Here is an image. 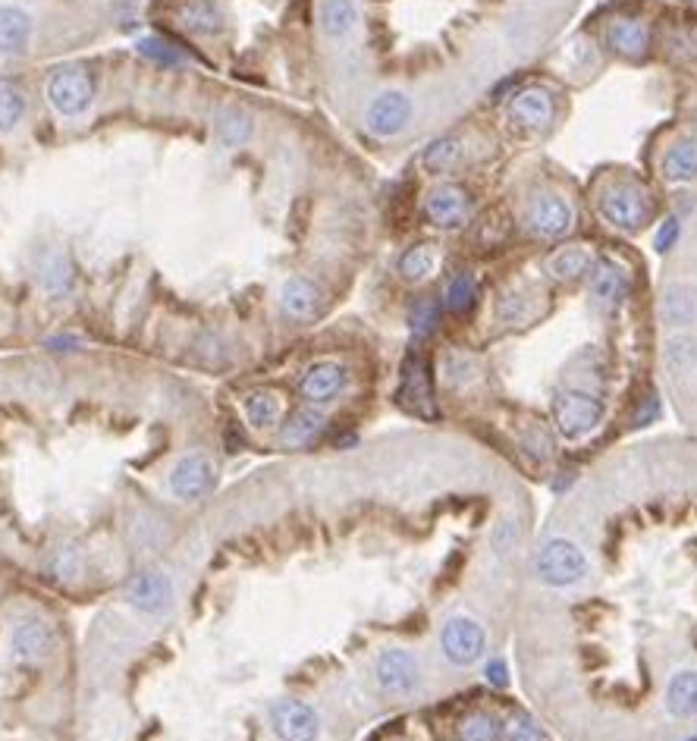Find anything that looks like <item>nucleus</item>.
<instances>
[{
  "label": "nucleus",
  "mask_w": 697,
  "mask_h": 741,
  "mask_svg": "<svg viewBox=\"0 0 697 741\" xmlns=\"http://www.w3.org/2000/svg\"><path fill=\"white\" fill-rule=\"evenodd\" d=\"M597 208H600L603 220L610 223V227L622 230V233L641 230L657 211L650 192L644 186L632 183V179H616V183L603 186L600 195H597Z\"/></svg>",
  "instance_id": "f257e3e1"
},
{
  "label": "nucleus",
  "mask_w": 697,
  "mask_h": 741,
  "mask_svg": "<svg viewBox=\"0 0 697 741\" xmlns=\"http://www.w3.org/2000/svg\"><path fill=\"white\" fill-rule=\"evenodd\" d=\"M534 572L547 588H575L588 578V556L569 537H547L537 550Z\"/></svg>",
  "instance_id": "f03ea898"
},
{
  "label": "nucleus",
  "mask_w": 697,
  "mask_h": 741,
  "mask_svg": "<svg viewBox=\"0 0 697 741\" xmlns=\"http://www.w3.org/2000/svg\"><path fill=\"white\" fill-rule=\"evenodd\" d=\"M606 415V406L597 393H591L588 387H569L559 390L553 399V421L559 434L566 440H584L591 437L600 421Z\"/></svg>",
  "instance_id": "7ed1b4c3"
},
{
  "label": "nucleus",
  "mask_w": 697,
  "mask_h": 741,
  "mask_svg": "<svg viewBox=\"0 0 697 741\" xmlns=\"http://www.w3.org/2000/svg\"><path fill=\"white\" fill-rule=\"evenodd\" d=\"M98 82L92 70L85 66H60V70L44 85V98L60 117H82L95 104Z\"/></svg>",
  "instance_id": "20e7f679"
},
{
  "label": "nucleus",
  "mask_w": 697,
  "mask_h": 741,
  "mask_svg": "<svg viewBox=\"0 0 697 741\" xmlns=\"http://www.w3.org/2000/svg\"><path fill=\"white\" fill-rule=\"evenodd\" d=\"M374 682L380 694L406 701L421 688V660L409 647H384L374 660Z\"/></svg>",
  "instance_id": "39448f33"
},
{
  "label": "nucleus",
  "mask_w": 697,
  "mask_h": 741,
  "mask_svg": "<svg viewBox=\"0 0 697 741\" xmlns=\"http://www.w3.org/2000/svg\"><path fill=\"white\" fill-rule=\"evenodd\" d=\"M440 650L449 666L456 669H465V666H475L484 650H487V632L484 625L468 616V613H456L449 616L440 628Z\"/></svg>",
  "instance_id": "423d86ee"
},
{
  "label": "nucleus",
  "mask_w": 697,
  "mask_h": 741,
  "mask_svg": "<svg viewBox=\"0 0 697 741\" xmlns=\"http://www.w3.org/2000/svg\"><path fill=\"white\" fill-rule=\"evenodd\" d=\"M399 406L412 412L415 418L434 421L437 418V399H434V380H431V368H427V358L412 349L402 362V374H399V390H396Z\"/></svg>",
  "instance_id": "0eeeda50"
},
{
  "label": "nucleus",
  "mask_w": 697,
  "mask_h": 741,
  "mask_svg": "<svg viewBox=\"0 0 697 741\" xmlns=\"http://www.w3.org/2000/svg\"><path fill=\"white\" fill-rule=\"evenodd\" d=\"M362 120H365V129L374 139H396L412 126L415 101H412V95L399 92V88H387V92H377L368 101Z\"/></svg>",
  "instance_id": "6e6552de"
},
{
  "label": "nucleus",
  "mask_w": 697,
  "mask_h": 741,
  "mask_svg": "<svg viewBox=\"0 0 697 741\" xmlns=\"http://www.w3.org/2000/svg\"><path fill=\"white\" fill-rule=\"evenodd\" d=\"M525 223L534 236L541 239H562L575 223V211L562 195L556 192H537L525 205Z\"/></svg>",
  "instance_id": "1a4fd4ad"
},
{
  "label": "nucleus",
  "mask_w": 697,
  "mask_h": 741,
  "mask_svg": "<svg viewBox=\"0 0 697 741\" xmlns=\"http://www.w3.org/2000/svg\"><path fill=\"white\" fill-rule=\"evenodd\" d=\"M214 481H217V468L205 453H186L170 468V490L186 503L208 497L214 490Z\"/></svg>",
  "instance_id": "9d476101"
},
{
  "label": "nucleus",
  "mask_w": 697,
  "mask_h": 741,
  "mask_svg": "<svg viewBox=\"0 0 697 741\" xmlns=\"http://www.w3.org/2000/svg\"><path fill=\"white\" fill-rule=\"evenodd\" d=\"M271 726L280 735V741H318L321 738L318 710L299 698H280L271 707Z\"/></svg>",
  "instance_id": "9b49d317"
},
{
  "label": "nucleus",
  "mask_w": 697,
  "mask_h": 741,
  "mask_svg": "<svg viewBox=\"0 0 697 741\" xmlns=\"http://www.w3.org/2000/svg\"><path fill=\"white\" fill-rule=\"evenodd\" d=\"M126 603L132 610H139L145 616H161L173 606V581L157 572V569H145L136 572L126 581Z\"/></svg>",
  "instance_id": "f8f14e48"
},
{
  "label": "nucleus",
  "mask_w": 697,
  "mask_h": 741,
  "mask_svg": "<svg viewBox=\"0 0 697 741\" xmlns=\"http://www.w3.org/2000/svg\"><path fill=\"white\" fill-rule=\"evenodd\" d=\"M349 387V368L340 362H318L311 365L299 380V396L308 406H327Z\"/></svg>",
  "instance_id": "ddd939ff"
},
{
  "label": "nucleus",
  "mask_w": 697,
  "mask_h": 741,
  "mask_svg": "<svg viewBox=\"0 0 697 741\" xmlns=\"http://www.w3.org/2000/svg\"><path fill=\"white\" fill-rule=\"evenodd\" d=\"M35 41V16L16 4H0V60L22 57Z\"/></svg>",
  "instance_id": "4468645a"
},
{
  "label": "nucleus",
  "mask_w": 697,
  "mask_h": 741,
  "mask_svg": "<svg viewBox=\"0 0 697 741\" xmlns=\"http://www.w3.org/2000/svg\"><path fill=\"white\" fill-rule=\"evenodd\" d=\"M424 214H427V220L434 223V227L456 230V227H462V223L468 220V214H471V198H468L465 189L443 183V186L431 189V195H427Z\"/></svg>",
  "instance_id": "2eb2a0df"
},
{
  "label": "nucleus",
  "mask_w": 697,
  "mask_h": 741,
  "mask_svg": "<svg viewBox=\"0 0 697 741\" xmlns=\"http://www.w3.org/2000/svg\"><path fill=\"white\" fill-rule=\"evenodd\" d=\"M628 293V274L625 267L610 258V255H600L591 267V299L600 311H613L622 296Z\"/></svg>",
  "instance_id": "dca6fc26"
},
{
  "label": "nucleus",
  "mask_w": 697,
  "mask_h": 741,
  "mask_svg": "<svg viewBox=\"0 0 697 741\" xmlns=\"http://www.w3.org/2000/svg\"><path fill=\"white\" fill-rule=\"evenodd\" d=\"M556 117V101L547 88H525L509 104V120L522 129L544 132Z\"/></svg>",
  "instance_id": "f3484780"
},
{
  "label": "nucleus",
  "mask_w": 697,
  "mask_h": 741,
  "mask_svg": "<svg viewBox=\"0 0 697 741\" xmlns=\"http://www.w3.org/2000/svg\"><path fill=\"white\" fill-rule=\"evenodd\" d=\"M54 635L44 619H22L10 635V654L19 663H41L51 654Z\"/></svg>",
  "instance_id": "a211bd4d"
},
{
  "label": "nucleus",
  "mask_w": 697,
  "mask_h": 741,
  "mask_svg": "<svg viewBox=\"0 0 697 741\" xmlns=\"http://www.w3.org/2000/svg\"><path fill=\"white\" fill-rule=\"evenodd\" d=\"M321 305H324L321 286L314 280H308V277L296 274V277H289L280 286V308H283L286 318H292V321H311L314 314L321 311Z\"/></svg>",
  "instance_id": "6ab92c4d"
},
{
  "label": "nucleus",
  "mask_w": 697,
  "mask_h": 741,
  "mask_svg": "<svg viewBox=\"0 0 697 741\" xmlns=\"http://www.w3.org/2000/svg\"><path fill=\"white\" fill-rule=\"evenodd\" d=\"M35 277H38V286L48 293L51 299H63L73 293V283H76V271H73V261L63 249H51L44 252L41 261L35 264Z\"/></svg>",
  "instance_id": "aec40b11"
},
{
  "label": "nucleus",
  "mask_w": 697,
  "mask_h": 741,
  "mask_svg": "<svg viewBox=\"0 0 697 741\" xmlns=\"http://www.w3.org/2000/svg\"><path fill=\"white\" fill-rule=\"evenodd\" d=\"M660 318L666 327H676V330L697 324V286L669 283L660 296Z\"/></svg>",
  "instance_id": "412c9836"
},
{
  "label": "nucleus",
  "mask_w": 697,
  "mask_h": 741,
  "mask_svg": "<svg viewBox=\"0 0 697 741\" xmlns=\"http://www.w3.org/2000/svg\"><path fill=\"white\" fill-rule=\"evenodd\" d=\"M666 713L672 720H694L697 716V669H679L666 682Z\"/></svg>",
  "instance_id": "4be33fe9"
},
{
  "label": "nucleus",
  "mask_w": 697,
  "mask_h": 741,
  "mask_svg": "<svg viewBox=\"0 0 697 741\" xmlns=\"http://www.w3.org/2000/svg\"><path fill=\"white\" fill-rule=\"evenodd\" d=\"M362 13L355 0H321V32L330 41H346L355 35Z\"/></svg>",
  "instance_id": "5701e85b"
},
{
  "label": "nucleus",
  "mask_w": 697,
  "mask_h": 741,
  "mask_svg": "<svg viewBox=\"0 0 697 741\" xmlns=\"http://www.w3.org/2000/svg\"><path fill=\"white\" fill-rule=\"evenodd\" d=\"M606 41H610V48L628 60H638L647 54V44H650V32L644 22L638 19H616L606 26Z\"/></svg>",
  "instance_id": "b1692460"
},
{
  "label": "nucleus",
  "mask_w": 697,
  "mask_h": 741,
  "mask_svg": "<svg viewBox=\"0 0 697 741\" xmlns=\"http://www.w3.org/2000/svg\"><path fill=\"white\" fill-rule=\"evenodd\" d=\"M324 424L327 421H324V415L318 409H299V412H292L283 421V428H280V443L286 449H302V446H308V443H314V440L321 437Z\"/></svg>",
  "instance_id": "393cba45"
},
{
  "label": "nucleus",
  "mask_w": 697,
  "mask_h": 741,
  "mask_svg": "<svg viewBox=\"0 0 697 741\" xmlns=\"http://www.w3.org/2000/svg\"><path fill=\"white\" fill-rule=\"evenodd\" d=\"M242 412L255 431H271L283 415V402L274 390H252L242 402Z\"/></svg>",
  "instance_id": "a878e982"
},
{
  "label": "nucleus",
  "mask_w": 697,
  "mask_h": 741,
  "mask_svg": "<svg viewBox=\"0 0 697 741\" xmlns=\"http://www.w3.org/2000/svg\"><path fill=\"white\" fill-rule=\"evenodd\" d=\"M663 176L672 179V183H691V179H697V142L694 139L676 142L663 154Z\"/></svg>",
  "instance_id": "bb28decb"
},
{
  "label": "nucleus",
  "mask_w": 697,
  "mask_h": 741,
  "mask_svg": "<svg viewBox=\"0 0 697 741\" xmlns=\"http://www.w3.org/2000/svg\"><path fill=\"white\" fill-rule=\"evenodd\" d=\"M179 19L192 35H217L223 29V13L214 0H189V4L179 10Z\"/></svg>",
  "instance_id": "cd10ccee"
},
{
  "label": "nucleus",
  "mask_w": 697,
  "mask_h": 741,
  "mask_svg": "<svg viewBox=\"0 0 697 741\" xmlns=\"http://www.w3.org/2000/svg\"><path fill=\"white\" fill-rule=\"evenodd\" d=\"M544 271L559 283H575L578 277L591 271V255L584 249H562L544 264Z\"/></svg>",
  "instance_id": "c85d7f7f"
},
{
  "label": "nucleus",
  "mask_w": 697,
  "mask_h": 741,
  "mask_svg": "<svg viewBox=\"0 0 697 741\" xmlns=\"http://www.w3.org/2000/svg\"><path fill=\"white\" fill-rule=\"evenodd\" d=\"M437 271V252L431 245H412L409 252L399 258V277L409 283H421Z\"/></svg>",
  "instance_id": "c756f323"
},
{
  "label": "nucleus",
  "mask_w": 697,
  "mask_h": 741,
  "mask_svg": "<svg viewBox=\"0 0 697 741\" xmlns=\"http://www.w3.org/2000/svg\"><path fill=\"white\" fill-rule=\"evenodd\" d=\"M136 51H139L145 60L157 63V66H164V70H176V66H186V63H189V54H186V51H179L176 44H170V41H164V38H157V35L139 38V41H136Z\"/></svg>",
  "instance_id": "7c9ffc66"
},
{
  "label": "nucleus",
  "mask_w": 697,
  "mask_h": 741,
  "mask_svg": "<svg viewBox=\"0 0 697 741\" xmlns=\"http://www.w3.org/2000/svg\"><path fill=\"white\" fill-rule=\"evenodd\" d=\"M462 154H465V142L462 139H456V136H443V139H437V142H431L424 148V167L427 170H434V173H443V170H453L459 161H462Z\"/></svg>",
  "instance_id": "2f4dec72"
},
{
  "label": "nucleus",
  "mask_w": 697,
  "mask_h": 741,
  "mask_svg": "<svg viewBox=\"0 0 697 741\" xmlns=\"http://www.w3.org/2000/svg\"><path fill=\"white\" fill-rule=\"evenodd\" d=\"M503 720L497 713H487V710H478V713H468L462 726H459V741H500L503 738Z\"/></svg>",
  "instance_id": "473e14b6"
},
{
  "label": "nucleus",
  "mask_w": 697,
  "mask_h": 741,
  "mask_svg": "<svg viewBox=\"0 0 697 741\" xmlns=\"http://www.w3.org/2000/svg\"><path fill=\"white\" fill-rule=\"evenodd\" d=\"M26 117V95L10 79H0V136L13 132Z\"/></svg>",
  "instance_id": "72a5a7b5"
},
{
  "label": "nucleus",
  "mask_w": 697,
  "mask_h": 741,
  "mask_svg": "<svg viewBox=\"0 0 697 741\" xmlns=\"http://www.w3.org/2000/svg\"><path fill=\"white\" fill-rule=\"evenodd\" d=\"M481 374V365L475 355H465V352H449L446 362H443V380L446 387L453 390H465L468 384H475Z\"/></svg>",
  "instance_id": "f704fd0d"
},
{
  "label": "nucleus",
  "mask_w": 697,
  "mask_h": 741,
  "mask_svg": "<svg viewBox=\"0 0 697 741\" xmlns=\"http://www.w3.org/2000/svg\"><path fill=\"white\" fill-rule=\"evenodd\" d=\"M478 302V280L471 274H456L443 289V305L453 314H465L471 305Z\"/></svg>",
  "instance_id": "c9c22d12"
},
{
  "label": "nucleus",
  "mask_w": 697,
  "mask_h": 741,
  "mask_svg": "<svg viewBox=\"0 0 697 741\" xmlns=\"http://www.w3.org/2000/svg\"><path fill=\"white\" fill-rule=\"evenodd\" d=\"M663 358L672 374H691L697 368V340H691V336H672L663 349Z\"/></svg>",
  "instance_id": "e433bc0d"
},
{
  "label": "nucleus",
  "mask_w": 697,
  "mask_h": 741,
  "mask_svg": "<svg viewBox=\"0 0 697 741\" xmlns=\"http://www.w3.org/2000/svg\"><path fill=\"white\" fill-rule=\"evenodd\" d=\"M217 136L223 145H245L252 136V120L249 114H242V110H223V114L217 117Z\"/></svg>",
  "instance_id": "4c0bfd02"
},
{
  "label": "nucleus",
  "mask_w": 697,
  "mask_h": 741,
  "mask_svg": "<svg viewBox=\"0 0 697 741\" xmlns=\"http://www.w3.org/2000/svg\"><path fill=\"white\" fill-rule=\"evenodd\" d=\"M409 327L415 333V340L434 336V330L440 327V302L437 299H418L409 308Z\"/></svg>",
  "instance_id": "58836bf2"
},
{
  "label": "nucleus",
  "mask_w": 697,
  "mask_h": 741,
  "mask_svg": "<svg viewBox=\"0 0 697 741\" xmlns=\"http://www.w3.org/2000/svg\"><path fill=\"white\" fill-rule=\"evenodd\" d=\"M503 738L506 741H547V732L541 729V723L528 713H515L512 720L503 726Z\"/></svg>",
  "instance_id": "ea45409f"
},
{
  "label": "nucleus",
  "mask_w": 697,
  "mask_h": 741,
  "mask_svg": "<svg viewBox=\"0 0 697 741\" xmlns=\"http://www.w3.org/2000/svg\"><path fill=\"white\" fill-rule=\"evenodd\" d=\"M500 321H506V324H522V321H528L531 318V302H528V296H522V293H506L503 299H500Z\"/></svg>",
  "instance_id": "a19ab883"
},
{
  "label": "nucleus",
  "mask_w": 697,
  "mask_h": 741,
  "mask_svg": "<svg viewBox=\"0 0 697 741\" xmlns=\"http://www.w3.org/2000/svg\"><path fill=\"white\" fill-rule=\"evenodd\" d=\"M519 537H522L519 522L503 519V522H497V528H493V534H490V544H493V550H497L500 556H506L509 550H515V544H519Z\"/></svg>",
  "instance_id": "79ce46f5"
},
{
  "label": "nucleus",
  "mask_w": 697,
  "mask_h": 741,
  "mask_svg": "<svg viewBox=\"0 0 697 741\" xmlns=\"http://www.w3.org/2000/svg\"><path fill=\"white\" fill-rule=\"evenodd\" d=\"M525 446L531 449V456H534V459H550V453H553V440L547 437L544 428H531V431L525 434Z\"/></svg>",
  "instance_id": "37998d69"
},
{
  "label": "nucleus",
  "mask_w": 697,
  "mask_h": 741,
  "mask_svg": "<svg viewBox=\"0 0 697 741\" xmlns=\"http://www.w3.org/2000/svg\"><path fill=\"white\" fill-rule=\"evenodd\" d=\"M484 682L490 688H506L509 685V666H506V660H500V657L487 660L484 663Z\"/></svg>",
  "instance_id": "c03bdc74"
},
{
  "label": "nucleus",
  "mask_w": 697,
  "mask_h": 741,
  "mask_svg": "<svg viewBox=\"0 0 697 741\" xmlns=\"http://www.w3.org/2000/svg\"><path fill=\"white\" fill-rule=\"evenodd\" d=\"M679 233H682V223H679V217H666V223L657 230V252H669L672 245L679 242Z\"/></svg>",
  "instance_id": "a18cd8bd"
},
{
  "label": "nucleus",
  "mask_w": 697,
  "mask_h": 741,
  "mask_svg": "<svg viewBox=\"0 0 697 741\" xmlns=\"http://www.w3.org/2000/svg\"><path fill=\"white\" fill-rule=\"evenodd\" d=\"M657 415H660V399H657V393H650L635 415V424H650V421H657Z\"/></svg>",
  "instance_id": "49530a36"
},
{
  "label": "nucleus",
  "mask_w": 697,
  "mask_h": 741,
  "mask_svg": "<svg viewBox=\"0 0 697 741\" xmlns=\"http://www.w3.org/2000/svg\"><path fill=\"white\" fill-rule=\"evenodd\" d=\"M44 346L48 349H73V346H79V340H73V336H48Z\"/></svg>",
  "instance_id": "de8ad7c7"
},
{
  "label": "nucleus",
  "mask_w": 697,
  "mask_h": 741,
  "mask_svg": "<svg viewBox=\"0 0 697 741\" xmlns=\"http://www.w3.org/2000/svg\"><path fill=\"white\" fill-rule=\"evenodd\" d=\"M572 481H575V471H572V475H559V478L553 481V490H556V493L569 490V487H572Z\"/></svg>",
  "instance_id": "09e8293b"
},
{
  "label": "nucleus",
  "mask_w": 697,
  "mask_h": 741,
  "mask_svg": "<svg viewBox=\"0 0 697 741\" xmlns=\"http://www.w3.org/2000/svg\"><path fill=\"white\" fill-rule=\"evenodd\" d=\"M685 741H697V732H694V735H691V738H685Z\"/></svg>",
  "instance_id": "8fccbe9b"
}]
</instances>
